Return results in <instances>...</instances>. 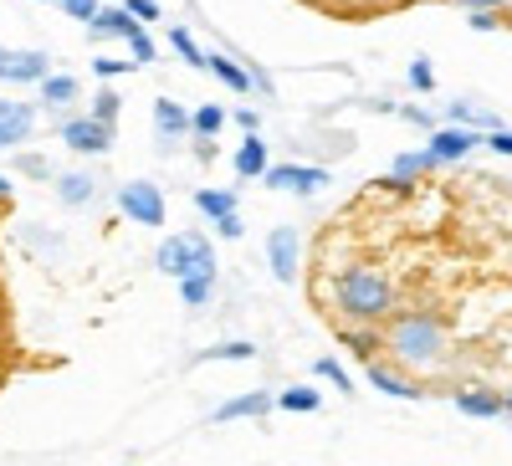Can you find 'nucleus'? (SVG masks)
Segmentation results:
<instances>
[{
    "instance_id": "1",
    "label": "nucleus",
    "mask_w": 512,
    "mask_h": 466,
    "mask_svg": "<svg viewBox=\"0 0 512 466\" xmlns=\"http://www.w3.org/2000/svg\"><path fill=\"white\" fill-rule=\"evenodd\" d=\"M333 308L349 323H379V318H390L400 308V292L379 267L354 262V267H344L333 277Z\"/></svg>"
},
{
    "instance_id": "2",
    "label": "nucleus",
    "mask_w": 512,
    "mask_h": 466,
    "mask_svg": "<svg viewBox=\"0 0 512 466\" xmlns=\"http://www.w3.org/2000/svg\"><path fill=\"white\" fill-rule=\"evenodd\" d=\"M446 344H451V333L436 313H400L395 328L384 333V349H390L405 369H431L446 359Z\"/></svg>"
},
{
    "instance_id": "3",
    "label": "nucleus",
    "mask_w": 512,
    "mask_h": 466,
    "mask_svg": "<svg viewBox=\"0 0 512 466\" xmlns=\"http://www.w3.org/2000/svg\"><path fill=\"white\" fill-rule=\"evenodd\" d=\"M93 36H118V41H128V52H134V62L144 67V62H154V41H149V31L128 16L123 6H108V11H98V21H93Z\"/></svg>"
},
{
    "instance_id": "4",
    "label": "nucleus",
    "mask_w": 512,
    "mask_h": 466,
    "mask_svg": "<svg viewBox=\"0 0 512 466\" xmlns=\"http://www.w3.org/2000/svg\"><path fill=\"white\" fill-rule=\"evenodd\" d=\"M118 210L134 226H164V190L154 180H128L118 190Z\"/></svg>"
},
{
    "instance_id": "5",
    "label": "nucleus",
    "mask_w": 512,
    "mask_h": 466,
    "mask_svg": "<svg viewBox=\"0 0 512 466\" xmlns=\"http://www.w3.org/2000/svg\"><path fill=\"white\" fill-rule=\"evenodd\" d=\"M62 144L72 149V154H108L113 149V129L108 123H98V118H67L62 123Z\"/></svg>"
},
{
    "instance_id": "6",
    "label": "nucleus",
    "mask_w": 512,
    "mask_h": 466,
    "mask_svg": "<svg viewBox=\"0 0 512 466\" xmlns=\"http://www.w3.org/2000/svg\"><path fill=\"white\" fill-rule=\"evenodd\" d=\"M272 190H292V195H313L328 185V169H308V164H277L262 175Z\"/></svg>"
},
{
    "instance_id": "7",
    "label": "nucleus",
    "mask_w": 512,
    "mask_h": 466,
    "mask_svg": "<svg viewBox=\"0 0 512 466\" xmlns=\"http://www.w3.org/2000/svg\"><path fill=\"white\" fill-rule=\"evenodd\" d=\"M267 267H272L277 282L297 277V231L292 226H272L267 231Z\"/></svg>"
},
{
    "instance_id": "8",
    "label": "nucleus",
    "mask_w": 512,
    "mask_h": 466,
    "mask_svg": "<svg viewBox=\"0 0 512 466\" xmlns=\"http://www.w3.org/2000/svg\"><path fill=\"white\" fill-rule=\"evenodd\" d=\"M31 103H16V98H0V149H21L31 139Z\"/></svg>"
},
{
    "instance_id": "9",
    "label": "nucleus",
    "mask_w": 512,
    "mask_h": 466,
    "mask_svg": "<svg viewBox=\"0 0 512 466\" xmlns=\"http://www.w3.org/2000/svg\"><path fill=\"white\" fill-rule=\"evenodd\" d=\"M364 374H369V385H374L379 395H390V400H425V390L415 385V379H405L395 364H379V359H369V364H364Z\"/></svg>"
},
{
    "instance_id": "10",
    "label": "nucleus",
    "mask_w": 512,
    "mask_h": 466,
    "mask_svg": "<svg viewBox=\"0 0 512 466\" xmlns=\"http://www.w3.org/2000/svg\"><path fill=\"white\" fill-rule=\"evenodd\" d=\"M0 77L6 82H41L47 77V52H6L0 47Z\"/></svg>"
},
{
    "instance_id": "11",
    "label": "nucleus",
    "mask_w": 512,
    "mask_h": 466,
    "mask_svg": "<svg viewBox=\"0 0 512 466\" xmlns=\"http://www.w3.org/2000/svg\"><path fill=\"white\" fill-rule=\"evenodd\" d=\"M472 144H477V134H466V129H436V134H431V149H425V154H431L436 164H456V159L472 154Z\"/></svg>"
},
{
    "instance_id": "12",
    "label": "nucleus",
    "mask_w": 512,
    "mask_h": 466,
    "mask_svg": "<svg viewBox=\"0 0 512 466\" xmlns=\"http://www.w3.org/2000/svg\"><path fill=\"white\" fill-rule=\"evenodd\" d=\"M451 405H456L461 415H472V420H492V415H502V395H497V390H477V385L456 390Z\"/></svg>"
},
{
    "instance_id": "13",
    "label": "nucleus",
    "mask_w": 512,
    "mask_h": 466,
    "mask_svg": "<svg viewBox=\"0 0 512 466\" xmlns=\"http://www.w3.org/2000/svg\"><path fill=\"white\" fill-rule=\"evenodd\" d=\"M446 123H451V129H461V123H472V129H487V134H497V129H502V118H497L492 108L472 103V98H456V103L446 108Z\"/></svg>"
},
{
    "instance_id": "14",
    "label": "nucleus",
    "mask_w": 512,
    "mask_h": 466,
    "mask_svg": "<svg viewBox=\"0 0 512 466\" xmlns=\"http://www.w3.org/2000/svg\"><path fill=\"white\" fill-rule=\"evenodd\" d=\"M277 400L272 395H262V390H251V395H236V400H226V405H216V426H226V420H251V415H267Z\"/></svg>"
},
{
    "instance_id": "15",
    "label": "nucleus",
    "mask_w": 512,
    "mask_h": 466,
    "mask_svg": "<svg viewBox=\"0 0 512 466\" xmlns=\"http://www.w3.org/2000/svg\"><path fill=\"white\" fill-rule=\"evenodd\" d=\"M267 169H272V164H267V144L256 139V134H246L241 149H236V175H241V180H262Z\"/></svg>"
},
{
    "instance_id": "16",
    "label": "nucleus",
    "mask_w": 512,
    "mask_h": 466,
    "mask_svg": "<svg viewBox=\"0 0 512 466\" xmlns=\"http://www.w3.org/2000/svg\"><path fill=\"white\" fill-rule=\"evenodd\" d=\"M154 262H159L164 277H180V282H185V277H190V236H169V241L159 246Z\"/></svg>"
},
{
    "instance_id": "17",
    "label": "nucleus",
    "mask_w": 512,
    "mask_h": 466,
    "mask_svg": "<svg viewBox=\"0 0 512 466\" xmlns=\"http://www.w3.org/2000/svg\"><path fill=\"white\" fill-rule=\"evenodd\" d=\"M154 123H159V139H164V144L180 139V134H190V113H185L175 98H159V103H154Z\"/></svg>"
},
{
    "instance_id": "18",
    "label": "nucleus",
    "mask_w": 512,
    "mask_h": 466,
    "mask_svg": "<svg viewBox=\"0 0 512 466\" xmlns=\"http://www.w3.org/2000/svg\"><path fill=\"white\" fill-rule=\"evenodd\" d=\"M195 210H200L205 221H226V216H236V190L205 185V190H195Z\"/></svg>"
},
{
    "instance_id": "19",
    "label": "nucleus",
    "mask_w": 512,
    "mask_h": 466,
    "mask_svg": "<svg viewBox=\"0 0 512 466\" xmlns=\"http://www.w3.org/2000/svg\"><path fill=\"white\" fill-rule=\"evenodd\" d=\"M344 344L369 364V359H379V349H384V333H379L374 323H354V328H344Z\"/></svg>"
},
{
    "instance_id": "20",
    "label": "nucleus",
    "mask_w": 512,
    "mask_h": 466,
    "mask_svg": "<svg viewBox=\"0 0 512 466\" xmlns=\"http://www.w3.org/2000/svg\"><path fill=\"white\" fill-rule=\"evenodd\" d=\"M93 175H82V169H67V175H57V195H62V205H88L93 200Z\"/></svg>"
},
{
    "instance_id": "21",
    "label": "nucleus",
    "mask_w": 512,
    "mask_h": 466,
    "mask_svg": "<svg viewBox=\"0 0 512 466\" xmlns=\"http://www.w3.org/2000/svg\"><path fill=\"white\" fill-rule=\"evenodd\" d=\"M77 98V77H67V72H47V77H41V103H52V108H67Z\"/></svg>"
},
{
    "instance_id": "22",
    "label": "nucleus",
    "mask_w": 512,
    "mask_h": 466,
    "mask_svg": "<svg viewBox=\"0 0 512 466\" xmlns=\"http://www.w3.org/2000/svg\"><path fill=\"white\" fill-rule=\"evenodd\" d=\"M277 405H282V410H292V415H313V410L323 405V395H318L313 385H287V390L277 395Z\"/></svg>"
},
{
    "instance_id": "23",
    "label": "nucleus",
    "mask_w": 512,
    "mask_h": 466,
    "mask_svg": "<svg viewBox=\"0 0 512 466\" xmlns=\"http://www.w3.org/2000/svg\"><path fill=\"white\" fill-rule=\"evenodd\" d=\"M205 72H216L226 88H236V93H251L256 82H251V72L246 67H236V62H226V57H205Z\"/></svg>"
},
{
    "instance_id": "24",
    "label": "nucleus",
    "mask_w": 512,
    "mask_h": 466,
    "mask_svg": "<svg viewBox=\"0 0 512 466\" xmlns=\"http://www.w3.org/2000/svg\"><path fill=\"white\" fill-rule=\"evenodd\" d=\"M221 123H226V108H221V103H205V108L190 113V129L200 134V144L216 139V134H221Z\"/></svg>"
},
{
    "instance_id": "25",
    "label": "nucleus",
    "mask_w": 512,
    "mask_h": 466,
    "mask_svg": "<svg viewBox=\"0 0 512 466\" xmlns=\"http://www.w3.org/2000/svg\"><path fill=\"white\" fill-rule=\"evenodd\" d=\"M425 169H436V159H431V154H425V149H420V154H400V159H395V180H405V185H415V180L425 175Z\"/></svg>"
},
{
    "instance_id": "26",
    "label": "nucleus",
    "mask_w": 512,
    "mask_h": 466,
    "mask_svg": "<svg viewBox=\"0 0 512 466\" xmlns=\"http://www.w3.org/2000/svg\"><path fill=\"white\" fill-rule=\"evenodd\" d=\"M210 287H216V277H200V272H190V277L180 282V298H185V308H205V303H210Z\"/></svg>"
},
{
    "instance_id": "27",
    "label": "nucleus",
    "mask_w": 512,
    "mask_h": 466,
    "mask_svg": "<svg viewBox=\"0 0 512 466\" xmlns=\"http://www.w3.org/2000/svg\"><path fill=\"white\" fill-rule=\"evenodd\" d=\"M190 272H200V277H216V246L200 241V236H190Z\"/></svg>"
},
{
    "instance_id": "28",
    "label": "nucleus",
    "mask_w": 512,
    "mask_h": 466,
    "mask_svg": "<svg viewBox=\"0 0 512 466\" xmlns=\"http://www.w3.org/2000/svg\"><path fill=\"white\" fill-rule=\"evenodd\" d=\"M205 359H221V364H241V359H256V344H246V338H231V344H216V349H205Z\"/></svg>"
},
{
    "instance_id": "29",
    "label": "nucleus",
    "mask_w": 512,
    "mask_h": 466,
    "mask_svg": "<svg viewBox=\"0 0 512 466\" xmlns=\"http://www.w3.org/2000/svg\"><path fill=\"white\" fill-rule=\"evenodd\" d=\"M169 47H175V52H180L190 67H200V72H205V52L195 47V36H190L185 26H175V31H169Z\"/></svg>"
},
{
    "instance_id": "30",
    "label": "nucleus",
    "mask_w": 512,
    "mask_h": 466,
    "mask_svg": "<svg viewBox=\"0 0 512 466\" xmlns=\"http://www.w3.org/2000/svg\"><path fill=\"white\" fill-rule=\"evenodd\" d=\"M313 374H323V379H328V385H333L338 395H354V379L344 374V364H333V359H318V364H313Z\"/></svg>"
},
{
    "instance_id": "31",
    "label": "nucleus",
    "mask_w": 512,
    "mask_h": 466,
    "mask_svg": "<svg viewBox=\"0 0 512 466\" xmlns=\"http://www.w3.org/2000/svg\"><path fill=\"white\" fill-rule=\"evenodd\" d=\"M118 108H123V103H118V93H113V88H103V93L93 98V113H88V118H98V123H108V129H113V123H118Z\"/></svg>"
},
{
    "instance_id": "32",
    "label": "nucleus",
    "mask_w": 512,
    "mask_h": 466,
    "mask_svg": "<svg viewBox=\"0 0 512 466\" xmlns=\"http://www.w3.org/2000/svg\"><path fill=\"white\" fill-rule=\"evenodd\" d=\"M410 93H436V72H431V62H425V57L410 62Z\"/></svg>"
},
{
    "instance_id": "33",
    "label": "nucleus",
    "mask_w": 512,
    "mask_h": 466,
    "mask_svg": "<svg viewBox=\"0 0 512 466\" xmlns=\"http://www.w3.org/2000/svg\"><path fill=\"white\" fill-rule=\"evenodd\" d=\"M57 6H62L72 21H82V26H93V21H98V11H103L98 0H57Z\"/></svg>"
},
{
    "instance_id": "34",
    "label": "nucleus",
    "mask_w": 512,
    "mask_h": 466,
    "mask_svg": "<svg viewBox=\"0 0 512 466\" xmlns=\"http://www.w3.org/2000/svg\"><path fill=\"white\" fill-rule=\"evenodd\" d=\"M16 169H21V175H31V180H52V164L41 159V154H21Z\"/></svg>"
},
{
    "instance_id": "35",
    "label": "nucleus",
    "mask_w": 512,
    "mask_h": 466,
    "mask_svg": "<svg viewBox=\"0 0 512 466\" xmlns=\"http://www.w3.org/2000/svg\"><path fill=\"white\" fill-rule=\"evenodd\" d=\"M123 11L134 16L139 26H149V21H159V0H123Z\"/></svg>"
},
{
    "instance_id": "36",
    "label": "nucleus",
    "mask_w": 512,
    "mask_h": 466,
    "mask_svg": "<svg viewBox=\"0 0 512 466\" xmlns=\"http://www.w3.org/2000/svg\"><path fill=\"white\" fill-rule=\"evenodd\" d=\"M128 67H139V62H134V57H128V62H118V57H98V62H93L98 77H123Z\"/></svg>"
},
{
    "instance_id": "37",
    "label": "nucleus",
    "mask_w": 512,
    "mask_h": 466,
    "mask_svg": "<svg viewBox=\"0 0 512 466\" xmlns=\"http://www.w3.org/2000/svg\"><path fill=\"white\" fill-rule=\"evenodd\" d=\"M216 236H221V241H241V236H246V221H241V216H226V221H216Z\"/></svg>"
},
{
    "instance_id": "38",
    "label": "nucleus",
    "mask_w": 512,
    "mask_h": 466,
    "mask_svg": "<svg viewBox=\"0 0 512 466\" xmlns=\"http://www.w3.org/2000/svg\"><path fill=\"white\" fill-rule=\"evenodd\" d=\"M405 118L415 123V129H431V134H436V118L425 113V108H410V103H405Z\"/></svg>"
},
{
    "instance_id": "39",
    "label": "nucleus",
    "mask_w": 512,
    "mask_h": 466,
    "mask_svg": "<svg viewBox=\"0 0 512 466\" xmlns=\"http://www.w3.org/2000/svg\"><path fill=\"white\" fill-rule=\"evenodd\" d=\"M472 31H497V11H472Z\"/></svg>"
},
{
    "instance_id": "40",
    "label": "nucleus",
    "mask_w": 512,
    "mask_h": 466,
    "mask_svg": "<svg viewBox=\"0 0 512 466\" xmlns=\"http://www.w3.org/2000/svg\"><path fill=\"white\" fill-rule=\"evenodd\" d=\"M487 144H492L497 154H507V159H512V134H502V129H497V134H487Z\"/></svg>"
},
{
    "instance_id": "41",
    "label": "nucleus",
    "mask_w": 512,
    "mask_h": 466,
    "mask_svg": "<svg viewBox=\"0 0 512 466\" xmlns=\"http://www.w3.org/2000/svg\"><path fill=\"white\" fill-rule=\"evenodd\" d=\"M456 6H472V11H497V6H507V0H456Z\"/></svg>"
},
{
    "instance_id": "42",
    "label": "nucleus",
    "mask_w": 512,
    "mask_h": 466,
    "mask_svg": "<svg viewBox=\"0 0 512 466\" xmlns=\"http://www.w3.org/2000/svg\"><path fill=\"white\" fill-rule=\"evenodd\" d=\"M236 123H241V129H246V134H256V123H262V118H256L251 108H241V113H236Z\"/></svg>"
},
{
    "instance_id": "43",
    "label": "nucleus",
    "mask_w": 512,
    "mask_h": 466,
    "mask_svg": "<svg viewBox=\"0 0 512 466\" xmlns=\"http://www.w3.org/2000/svg\"><path fill=\"white\" fill-rule=\"evenodd\" d=\"M0 338H6V287H0Z\"/></svg>"
},
{
    "instance_id": "44",
    "label": "nucleus",
    "mask_w": 512,
    "mask_h": 466,
    "mask_svg": "<svg viewBox=\"0 0 512 466\" xmlns=\"http://www.w3.org/2000/svg\"><path fill=\"white\" fill-rule=\"evenodd\" d=\"M0 200H11V180L6 175H0Z\"/></svg>"
},
{
    "instance_id": "45",
    "label": "nucleus",
    "mask_w": 512,
    "mask_h": 466,
    "mask_svg": "<svg viewBox=\"0 0 512 466\" xmlns=\"http://www.w3.org/2000/svg\"><path fill=\"white\" fill-rule=\"evenodd\" d=\"M502 410H507V415H512V390H507V395H502Z\"/></svg>"
},
{
    "instance_id": "46",
    "label": "nucleus",
    "mask_w": 512,
    "mask_h": 466,
    "mask_svg": "<svg viewBox=\"0 0 512 466\" xmlns=\"http://www.w3.org/2000/svg\"><path fill=\"white\" fill-rule=\"evenodd\" d=\"M41 6H52V0H41Z\"/></svg>"
}]
</instances>
